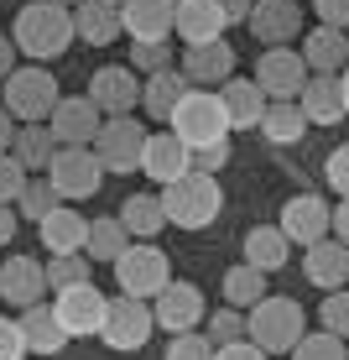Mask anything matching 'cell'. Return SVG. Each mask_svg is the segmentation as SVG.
<instances>
[{
    "label": "cell",
    "mask_w": 349,
    "mask_h": 360,
    "mask_svg": "<svg viewBox=\"0 0 349 360\" xmlns=\"http://www.w3.org/2000/svg\"><path fill=\"white\" fill-rule=\"evenodd\" d=\"M297 53H303L308 73H334V79H339V73L349 68V32H339V27H313Z\"/></svg>",
    "instance_id": "d4e9b609"
},
{
    "label": "cell",
    "mask_w": 349,
    "mask_h": 360,
    "mask_svg": "<svg viewBox=\"0 0 349 360\" xmlns=\"http://www.w3.org/2000/svg\"><path fill=\"white\" fill-rule=\"evenodd\" d=\"M0 360H27V334H21V319H0Z\"/></svg>",
    "instance_id": "bcb514c9"
},
{
    "label": "cell",
    "mask_w": 349,
    "mask_h": 360,
    "mask_svg": "<svg viewBox=\"0 0 349 360\" xmlns=\"http://www.w3.org/2000/svg\"><path fill=\"white\" fill-rule=\"evenodd\" d=\"M251 37L256 42H266V47H287L297 32H303V6L297 0H256L251 6Z\"/></svg>",
    "instance_id": "9a60e30c"
},
{
    "label": "cell",
    "mask_w": 349,
    "mask_h": 360,
    "mask_svg": "<svg viewBox=\"0 0 349 360\" xmlns=\"http://www.w3.org/2000/svg\"><path fill=\"white\" fill-rule=\"evenodd\" d=\"M11 73H16V42H11V37L0 32V84H6Z\"/></svg>",
    "instance_id": "681fc988"
},
{
    "label": "cell",
    "mask_w": 349,
    "mask_h": 360,
    "mask_svg": "<svg viewBox=\"0 0 349 360\" xmlns=\"http://www.w3.org/2000/svg\"><path fill=\"white\" fill-rule=\"evenodd\" d=\"M172 16H178V0H126L120 6V27L131 42H167Z\"/></svg>",
    "instance_id": "d6986e66"
},
{
    "label": "cell",
    "mask_w": 349,
    "mask_h": 360,
    "mask_svg": "<svg viewBox=\"0 0 349 360\" xmlns=\"http://www.w3.org/2000/svg\"><path fill=\"white\" fill-rule=\"evenodd\" d=\"M204 324H209L214 350H224V345H235V340H245V314H240V308H230V303H224L219 314H209Z\"/></svg>",
    "instance_id": "f35d334b"
},
{
    "label": "cell",
    "mask_w": 349,
    "mask_h": 360,
    "mask_svg": "<svg viewBox=\"0 0 349 360\" xmlns=\"http://www.w3.org/2000/svg\"><path fill=\"white\" fill-rule=\"evenodd\" d=\"M297 110L308 115V126H339L349 115L344 110V89L334 73H313V79L303 84V94H297Z\"/></svg>",
    "instance_id": "603a6c76"
},
{
    "label": "cell",
    "mask_w": 349,
    "mask_h": 360,
    "mask_svg": "<svg viewBox=\"0 0 349 360\" xmlns=\"http://www.w3.org/2000/svg\"><path fill=\"white\" fill-rule=\"evenodd\" d=\"M219 99H224V115H230V131H261L266 105H271V99L261 94L256 79H230L219 89Z\"/></svg>",
    "instance_id": "484cf974"
},
{
    "label": "cell",
    "mask_w": 349,
    "mask_h": 360,
    "mask_svg": "<svg viewBox=\"0 0 349 360\" xmlns=\"http://www.w3.org/2000/svg\"><path fill=\"white\" fill-rule=\"evenodd\" d=\"M303 277L313 282L318 292H344L349 288V245L344 240H318L303 251Z\"/></svg>",
    "instance_id": "ac0fdd59"
},
{
    "label": "cell",
    "mask_w": 349,
    "mask_h": 360,
    "mask_svg": "<svg viewBox=\"0 0 349 360\" xmlns=\"http://www.w3.org/2000/svg\"><path fill=\"white\" fill-rule=\"evenodd\" d=\"M230 21H224L219 0H178V16H172V37H183L188 47H209L224 42Z\"/></svg>",
    "instance_id": "2e32d148"
},
{
    "label": "cell",
    "mask_w": 349,
    "mask_h": 360,
    "mask_svg": "<svg viewBox=\"0 0 349 360\" xmlns=\"http://www.w3.org/2000/svg\"><path fill=\"white\" fill-rule=\"evenodd\" d=\"M277 230L292 245H303V251H308V245H318V240H329V235H334V209L323 204L318 193H297V198H287V204H282Z\"/></svg>",
    "instance_id": "7c38bea8"
},
{
    "label": "cell",
    "mask_w": 349,
    "mask_h": 360,
    "mask_svg": "<svg viewBox=\"0 0 349 360\" xmlns=\"http://www.w3.org/2000/svg\"><path fill=\"white\" fill-rule=\"evenodd\" d=\"M251 6H256V0H219V11H224L230 27H235V21H251Z\"/></svg>",
    "instance_id": "f907efd6"
},
{
    "label": "cell",
    "mask_w": 349,
    "mask_h": 360,
    "mask_svg": "<svg viewBox=\"0 0 349 360\" xmlns=\"http://www.w3.org/2000/svg\"><path fill=\"white\" fill-rule=\"evenodd\" d=\"M21 334H27V355H58L68 345V334H63V324H58L53 303L21 308Z\"/></svg>",
    "instance_id": "f546056e"
},
{
    "label": "cell",
    "mask_w": 349,
    "mask_h": 360,
    "mask_svg": "<svg viewBox=\"0 0 349 360\" xmlns=\"http://www.w3.org/2000/svg\"><path fill=\"white\" fill-rule=\"evenodd\" d=\"M115 282H120V292H126V297L157 303V297L172 288V262H167V251L152 245V240H136L131 251L115 262Z\"/></svg>",
    "instance_id": "8992f818"
},
{
    "label": "cell",
    "mask_w": 349,
    "mask_h": 360,
    "mask_svg": "<svg viewBox=\"0 0 349 360\" xmlns=\"http://www.w3.org/2000/svg\"><path fill=\"white\" fill-rule=\"evenodd\" d=\"M37 230H42V245L53 256H84L89 251V219H84L79 209H68V204H58Z\"/></svg>",
    "instance_id": "cb8c5ba5"
},
{
    "label": "cell",
    "mask_w": 349,
    "mask_h": 360,
    "mask_svg": "<svg viewBox=\"0 0 349 360\" xmlns=\"http://www.w3.org/2000/svg\"><path fill=\"white\" fill-rule=\"evenodd\" d=\"M240 251H245V266H256L261 277H266V271H282V266H287V256H292V240H287L277 225H256V230H245Z\"/></svg>",
    "instance_id": "f1b7e54d"
},
{
    "label": "cell",
    "mask_w": 349,
    "mask_h": 360,
    "mask_svg": "<svg viewBox=\"0 0 349 360\" xmlns=\"http://www.w3.org/2000/svg\"><path fill=\"white\" fill-rule=\"evenodd\" d=\"M261 136L271 146H297L308 136V115L297 110V99H282V105H266V120H261Z\"/></svg>",
    "instance_id": "836d02e7"
},
{
    "label": "cell",
    "mask_w": 349,
    "mask_h": 360,
    "mask_svg": "<svg viewBox=\"0 0 349 360\" xmlns=\"http://www.w3.org/2000/svg\"><path fill=\"white\" fill-rule=\"evenodd\" d=\"M99 126H105V115L94 110L89 94H63V99H58V110L47 115V131H53L58 146H94Z\"/></svg>",
    "instance_id": "4fadbf2b"
},
{
    "label": "cell",
    "mask_w": 349,
    "mask_h": 360,
    "mask_svg": "<svg viewBox=\"0 0 349 360\" xmlns=\"http://www.w3.org/2000/svg\"><path fill=\"white\" fill-rule=\"evenodd\" d=\"M152 314H157V329L193 334L209 319V303H204V292H198V282H178V277H172V288L152 303Z\"/></svg>",
    "instance_id": "5bb4252c"
},
{
    "label": "cell",
    "mask_w": 349,
    "mask_h": 360,
    "mask_svg": "<svg viewBox=\"0 0 349 360\" xmlns=\"http://www.w3.org/2000/svg\"><path fill=\"white\" fill-rule=\"evenodd\" d=\"M73 32H79V42H89V47H110L115 37H126V27H120V6H105V0H84V6H73Z\"/></svg>",
    "instance_id": "4316f807"
},
{
    "label": "cell",
    "mask_w": 349,
    "mask_h": 360,
    "mask_svg": "<svg viewBox=\"0 0 349 360\" xmlns=\"http://www.w3.org/2000/svg\"><path fill=\"white\" fill-rule=\"evenodd\" d=\"M11 240H16V209L0 204V245H11Z\"/></svg>",
    "instance_id": "f5cc1de1"
},
{
    "label": "cell",
    "mask_w": 349,
    "mask_h": 360,
    "mask_svg": "<svg viewBox=\"0 0 349 360\" xmlns=\"http://www.w3.org/2000/svg\"><path fill=\"white\" fill-rule=\"evenodd\" d=\"M141 172L152 183H162V188H167V183H178V178H188V146L178 141V136L172 131H157V136H146V146H141Z\"/></svg>",
    "instance_id": "44dd1931"
},
{
    "label": "cell",
    "mask_w": 349,
    "mask_h": 360,
    "mask_svg": "<svg viewBox=\"0 0 349 360\" xmlns=\"http://www.w3.org/2000/svg\"><path fill=\"white\" fill-rule=\"evenodd\" d=\"M105 308H110V297L99 292L94 282L68 288V292H53V314H58V324H63L68 340H99V329H105Z\"/></svg>",
    "instance_id": "30bf717a"
},
{
    "label": "cell",
    "mask_w": 349,
    "mask_h": 360,
    "mask_svg": "<svg viewBox=\"0 0 349 360\" xmlns=\"http://www.w3.org/2000/svg\"><path fill=\"white\" fill-rule=\"evenodd\" d=\"M323 178H329V188L339 193V198H349V141L329 152V167H323Z\"/></svg>",
    "instance_id": "f6af8a7d"
},
{
    "label": "cell",
    "mask_w": 349,
    "mask_h": 360,
    "mask_svg": "<svg viewBox=\"0 0 349 360\" xmlns=\"http://www.w3.org/2000/svg\"><path fill=\"white\" fill-rule=\"evenodd\" d=\"M219 350H214V340H209V334H172V340H167V355H162V360H214Z\"/></svg>",
    "instance_id": "60d3db41"
},
{
    "label": "cell",
    "mask_w": 349,
    "mask_h": 360,
    "mask_svg": "<svg viewBox=\"0 0 349 360\" xmlns=\"http://www.w3.org/2000/svg\"><path fill=\"white\" fill-rule=\"evenodd\" d=\"M89 256H53L47 262V292H68V288H84L89 282Z\"/></svg>",
    "instance_id": "d590c367"
},
{
    "label": "cell",
    "mask_w": 349,
    "mask_h": 360,
    "mask_svg": "<svg viewBox=\"0 0 349 360\" xmlns=\"http://www.w3.org/2000/svg\"><path fill=\"white\" fill-rule=\"evenodd\" d=\"M313 11H318V27L349 32V0H313Z\"/></svg>",
    "instance_id": "7dc6e473"
},
{
    "label": "cell",
    "mask_w": 349,
    "mask_h": 360,
    "mask_svg": "<svg viewBox=\"0 0 349 360\" xmlns=\"http://www.w3.org/2000/svg\"><path fill=\"white\" fill-rule=\"evenodd\" d=\"M308 79H313V73H308V63H303V53H297V47H266V53H261V63H256V84H261V94H266L271 105L297 99Z\"/></svg>",
    "instance_id": "8fae6325"
},
{
    "label": "cell",
    "mask_w": 349,
    "mask_h": 360,
    "mask_svg": "<svg viewBox=\"0 0 349 360\" xmlns=\"http://www.w3.org/2000/svg\"><path fill=\"white\" fill-rule=\"evenodd\" d=\"M188 167H193V172H204V178H214L219 167H230V141H219V146H198V152H188Z\"/></svg>",
    "instance_id": "ee69618b"
},
{
    "label": "cell",
    "mask_w": 349,
    "mask_h": 360,
    "mask_svg": "<svg viewBox=\"0 0 349 360\" xmlns=\"http://www.w3.org/2000/svg\"><path fill=\"white\" fill-rule=\"evenodd\" d=\"M105 6H126V0H105Z\"/></svg>",
    "instance_id": "6f0895ef"
},
{
    "label": "cell",
    "mask_w": 349,
    "mask_h": 360,
    "mask_svg": "<svg viewBox=\"0 0 349 360\" xmlns=\"http://www.w3.org/2000/svg\"><path fill=\"white\" fill-rule=\"evenodd\" d=\"M11 141H16V120L6 115V105H0V157L11 152Z\"/></svg>",
    "instance_id": "db71d44e"
},
{
    "label": "cell",
    "mask_w": 349,
    "mask_h": 360,
    "mask_svg": "<svg viewBox=\"0 0 349 360\" xmlns=\"http://www.w3.org/2000/svg\"><path fill=\"white\" fill-rule=\"evenodd\" d=\"M261 297H266V277H261L256 266H245V262H240V266H230V271H224V303H230V308L251 314Z\"/></svg>",
    "instance_id": "e575fe53"
},
{
    "label": "cell",
    "mask_w": 349,
    "mask_h": 360,
    "mask_svg": "<svg viewBox=\"0 0 349 360\" xmlns=\"http://www.w3.org/2000/svg\"><path fill=\"white\" fill-rule=\"evenodd\" d=\"M183 79L193 89H224L235 79V47L230 42H209V47H188L183 53Z\"/></svg>",
    "instance_id": "ffe728a7"
},
{
    "label": "cell",
    "mask_w": 349,
    "mask_h": 360,
    "mask_svg": "<svg viewBox=\"0 0 349 360\" xmlns=\"http://www.w3.org/2000/svg\"><path fill=\"white\" fill-rule=\"evenodd\" d=\"M11 157H16L27 172H47L58 157V141L47 126H16V141H11Z\"/></svg>",
    "instance_id": "1f68e13d"
},
{
    "label": "cell",
    "mask_w": 349,
    "mask_h": 360,
    "mask_svg": "<svg viewBox=\"0 0 349 360\" xmlns=\"http://www.w3.org/2000/svg\"><path fill=\"white\" fill-rule=\"evenodd\" d=\"M188 89H193V84L183 79V68H162V73H152V79L141 84V105H146V115H152V120L167 126L172 110L188 99Z\"/></svg>",
    "instance_id": "83f0119b"
},
{
    "label": "cell",
    "mask_w": 349,
    "mask_h": 360,
    "mask_svg": "<svg viewBox=\"0 0 349 360\" xmlns=\"http://www.w3.org/2000/svg\"><path fill=\"white\" fill-rule=\"evenodd\" d=\"M219 209H224L219 178H204V172H188V178L162 188V214L178 230H209L219 219Z\"/></svg>",
    "instance_id": "3957f363"
},
{
    "label": "cell",
    "mask_w": 349,
    "mask_h": 360,
    "mask_svg": "<svg viewBox=\"0 0 349 360\" xmlns=\"http://www.w3.org/2000/svg\"><path fill=\"white\" fill-rule=\"evenodd\" d=\"M99 178H105V162L94 157V146H58L53 167H47V183L63 204H79V198L99 193Z\"/></svg>",
    "instance_id": "52a82bcc"
},
{
    "label": "cell",
    "mask_w": 349,
    "mask_h": 360,
    "mask_svg": "<svg viewBox=\"0 0 349 360\" xmlns=\"http://www.w3.org/2000/svg\"><path fill=\"white\" fill-rule=\"evenodd\" d=\"M334 240L349 245V198H339V209H334Z\"/></svg>",
    "instance_id": "816d5d0a"
},
{
    "label": "cell",
    "mask_w": 349,
    "mask_h": 360,
    "mask_svg": "<svg viewBox=\"0 0 349 360\" xmlns=\"http://www.w3.org/2000/svg\"><path fill=\"white\" fill-rule=\"evenodd\" d=\"M16 204H21V219H32V225H42V219L53 214L58 204H63V198L53 193V183H47V178H32V183H27V193H21Z\"/></svg>",
    "instance_id": "8d00e7d4"
},
{
    "label": "cell",
    "mask_w": 349,
    "mask_h": 360,
    "mask_svg": "<svg viewBox=\"0 0 349 360\" xmlns=\"http://www.w3.org/2000/svg\"><path fill=\"white\" fill-rule=\"evenodd\" d=\"M339 89H344V110H349V68L339 73Z\"/></svg>",
    "instance_id": "11a10c76"
},
{
    "label": "cell",
    "mask_w": 349,
    "mask_h": 360,
    "mask_svg": "<svg viewBox=\"0 0 349 360\" xmlns=\"http://www.w3.org/2000/svg\"><path fill=\"white\" fill-rule=\"evenodd\" d=\"M0 94H6V115L21 120V126H47V115L58 110V79L47 73L42 63L37 68H16L6 84H0Z\"/></svg>",
    "instance_id": "5b68a950"
},
{
    "label": "cell",
    "mask_w": 349,
    "mask_h": 360,
    "mask_svg": "<svg viewBox=\"0 0 349 360\" xmlns=\"http://www.w3.org/2000/svg\"><path fill=\"white\" fill-rule=\"evenodd\" d=\"M120 225L131 230V240H157L167 230V214H162V193H131L120 204Z\"/></svg>",
    "instance_id": "4dcf8cb0"
},
{
    "label": "cell",
    "mask_w": 349,
    "mask_h": 360,
    "mask_svg": "<svg viewBox=\"0 0 349 360\" xmlns=\"http://www.w3.org/2000/svg\"><path fill=\"white\" fill-rule=\"evenodd\" d=\"M131 245H136V240H131V230L120 225V214H115V219H105V214L89 219V251H84L89 262H110V266H115Z\"/></svg>",
    "instance_id": "d6a6232c"
},
{
    "label": "cell",
    "mask_w": 349,
    "mask_h": 360,
    "mask_svg": "<svg viewBox=\"0 0 349 360\" xmlns=\"http://www.w3.org/2000/svg\"><path fill=\"white\" fill-rule=\"evenodd\" d=\"M214 360H271V355H266V350H256L251 340H235V345H224Z\"/></svg>",
    "instance_id": "c3c4849f"
},
{
    "label": "cell",
    "mask_w": 349,
    "mask_h": 360,
    "mask_svg": "<svg viewBox=\"0 0 349 360\" xmlns=\"http://www.w3.org/2000/svg\"><path fill=\"white\" fill-rule=\"evenodd\" d=\"M287 360H349V345L318 329V334H303V345H297Z\"/></svg>",
    "instance_id": "74e56055"
},
{
    "label": "cell",
    "mask_w": 349,
    "mask_h": 360,
    "mask_svg": "<svg viewBox=\"0 0 349 360\" xmlns=\"http://www.w3.org/2000/svg\"><path fill=\"white\" fill-rule=\"evenodd\" d=\"M308 334V319H303V303L292 297H261V303L245 314V340L266 355H292Z\"/></svg>",
    "instance_id": "7a4b0ae2"
},
{
    "label": "cell",
    "mask_w": 349,
    "mask_h": 360,
    "mask_svg": "<svg viewBox=\"0 0 349 360\" xmlns=\"http://www.w3.org/2000/svg\"><path fill=\"white\" fill-rule=\"evenodd\" d=\"M53 6H68V11H73V6H84V0H53Z\"/></svg>",
    "instance_id": "9f6ffc18"
},
{
    "label": "cell",
    "mask_w": 349,
    "mask_h": 360,
    "mask_svg": "<svg viewBox=\"0 0 349 360\" xmlns=\"http://www.w3.org/2000/svg\"><path fill=\"white\" fill-rule=\"evenodd\" d=\"M152 329H157V314H152V303H141V297H110V308H105V329H99V340L110 345V350H120V355H131V350H141L146 340H152Z\"/></svg>",
    "instance_id": "ba28073f"
},
{
    "label": "cell",
    "mask_w": 349,
    "mask_h": 360,
    "mask_svg": "<svg viewBox=\"0 0 349 360\" xmlns=\"http://www.w3.org/2000/svg\"><path fill=\"white\" fill-rule=\"evenodd\" d=\"M89 99H94V110H99L105 120L131 115V110L141 105V84H136V68H99L94 79H89Z\"/></svg>",
    "instance_id": "e0dca14e"
},
{
    "label": "cell",
    "mask_w": 349,
    "mask_h": 360,
    "mask_svg": "<svg viewBox=\"0 0 349 360\" xmlns=\"http://www.w3.org/2000/svg\"><path fill=\"white\" fill-rule=\"evenodd\" d=\"M47 292V266L32 262V256H11V262H0V297H6L11 308H32L42 303Z\"/></svg>",
    "instance_id": "7402d4cb"
},
{
    "label": "cell",
    "mask_w": 349,
    "mask_h": 360,
    "mask_svg": "<svg viewBox=\"0 0 349 360\" xmlns=\"http://www.w3.org/2000/svg\"><path fill=\"white\" fill-rule=\"evenodd\" d=\"M172 136H178L188 152H198V146H219L230 141V115H224V99L219 89H188V99H183L178 110H172Z\"/></svg>",
    "instance_id": "277c9868"
},
{
    "label": "cell",
    "mask_w": 349,
    "mask_h": 360,
    "mask_svg": "<svg viewBox=\"0 0 349 360\" xmlns=\"http://www.w3.org/2000/svg\"><path fill=\"white\" fill-rule=\"evenodd\" d=\"M318 324H323V334H334V340H344V345H349V288L323 297V308H318Z\"/></svg>",
    "instance_id": "ab89813d"
},
{
    "label": "cell",
    "mask_w": 349,
    "mask_h": 360,
    "mask_svg": "<svg viewBox=\"0 0 349 360\" xmlns=\"http://www.w3.org/2000/svg\"><path fill=\"white\" fill-rule=\"evenodd\" d=\"M11 42H16L27 58H37V63L68 53V47L79 42V32H73V11L53 6V0H32V6H21L16 21H11Z\"/></svg>",
    "instance_id": "6da1fadb"
},
{
    "label": "cell",
    "mask_w": 349,
    "mask_h": 360,
    "mask_svg": "<svg viewBox=\"0 0 349 360\" xmlns=\"http://www.w3.org/2000/svg\"><path fill=\"white\" fill-rule=\"evenodd\" d=\"M131 68L146 73V79L172 68V42H131Z\"/></svg>",
    "instance_id": "b9f144b4"
},
{
    "label": "cell",
    "mask_w": 349,
    "mask_h": 360,
    "mask_svg": "<svg viewBox=\"0 0 349 360\" xmlns=\"http://www.w3.org/2000/svg\"><path fill=\"white\" fill-rule=\"evenodd\" d=\"M27 183H32V172L6 152V157H0V204H16V198L27 193Z\"/></svg>",
    "instance_id": "7bdbcfd3"
},
{
    "label": "cell",
    "mask_w": 349,
    "mask_h": 360,
    "mask_svg": "<svg viewBox=\"0 0 349 360\" xmlns=\"http://www.w3.org/2000/svg\"><path fill=\"white\" fill-rule=\"evenodd\" d=\"M141 146H146V126L136 115L105 120L94 136V157L105 162V172H141Z\"/></svg>",
    "instance_id": "9c48e42d"
}]
</instances>
